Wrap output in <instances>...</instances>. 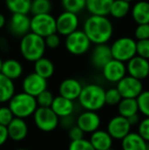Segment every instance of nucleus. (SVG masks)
<instances>
[{"label": "nucleus", "mask_w": 149, "mask_h": 150, "mask_svg": "<svg viewBox=\"0 0 149 150\" xmlns=\"http://www.w3.org/2000/svg\"><path fill=\"white\" fill-rule=\"evenodd\" d=\"M83 31L94 45L107 44L113 35V25L108 16H90L84 22Z\"/></svg>", "instance_id": "f257e3e1"}, {"label": "nucleus", "mask_w": 149, "mask_h": 150, "mask_svg": "<svg viewBox=\"0 0 149 150\" xmlns=\"http://www.w3.org/2000/svg\"><path fill=\"white\" fill-rule=\"evenodd\" d=\"M78 101L85 110H101L105 105V90L98 84H87L83 86Z\"/></svg>", "instance_id": "f03ea898"}, {"label": "nucleus", "mask_w": 149, "mask_h": 150, "mask_svg": "<svg viewBox=\"0 0 149 150\" xmlns=\"http://www.w3.org/2000/svg\"><path fill=\"white\" fill-rule=\"evenodd\" d=\"M20 51L26 60L35 62L43 57L46 51L44 38L30 32L20 38Z\"/></svg>", "instance_id": "7ed1b4c3"}, {"label": "nucleus", "mask_w": 149, "mask_h": 150, "mask_svg": "<svg viewBox=\"0 0 149 150\" xmlns=\"http://www.w3.org/2000/svg\"><path fill=\"white\" fill-rule=\"evenodd\" d=\"M8 107L14 117L26 120L32 117L38 108L36 98L25 92L16 93L8 102Z\"/></svg>", "instance_id": "20e7f679"}, {"label": "nucleus", "mask_w": 149, "mask_h": 150, "mask_svg": "<svg viewBox=\"0 0 149 150\" xmlns=\"http://www.w3.org/2000/svg\"><path fill=\"white\" fill-rule=\"evenodd\" d=\"M136 44L137 41L131 37H121L114 40L110 45L112 58L127 63L136 56Z\"/></svg>", "instance_id": "39448f33"}, {"label": "nucleus", "mask_w": 149, "mask_h": 150, "mask_svg": "<svg viewBox=\"0 0 149 150\" xmlns=\"http://www.w3.org/2000/svg\"><path fill=\"white\" fill-rule=\"evenodd\" d=\"M91 42L83 30L75 31L64 39V47L73 55H83L91 48Z\"/></svg>", "instance_id": "423d86ee"}, {"label": "nucleus", "mask_w": 149, "mask_h": 150, "mask_svg": "<svg viewBox=\"0 0 149 150\" xmlns=\"http://www.w3.org/2000/svg\"><path fill=\"white\" fill-rule=\"evenodd\" d=\"M31 32L42 38L56 33V18L51 13L33 16L31 18Z\"/></svg>", "instance_id": "0eeeda50"}, {"label": "nucleus", "mask_w": 149, "mask_h": 150, "mask_svg": "<svg viewBox=\"0 0 149 150\" xmlns=\"http://www.w3.org/2000/svg\"><path fill=\"white\" fill-rule=\"evenodd\" d=\"M33 117L36 127L42 132H52L59 126V117L50 107H38Z\"/></svg>", "instance_id": "6e6552de"}, {"label": "nucleus", "mask_w": 149, "mask_h": 150, "mask_svg": "<svg viewBox=\"0 0 149 150\" xmlns=\"http://www.w3.org/2000/svg\"><path fill=\"white\" fill-rule=\"evenodd\" d=\"M115 88L119 92L121 98L137 99L138 96L144 91L142 81L128 75L117 84Z\"/></svg>", "instance_id": "1a4fd4ad"}, {"label": "nucleus", "mask_w": 149, "mask_h": 150, "mask_svg": "<svg viewBox=\"0 0 149 150\" xmlns=\"http://www.w3.org/2000/svg\"><path fill=\"white\" fill-rule=\"evenodd\" d=\"M106 131L113 140L121 141L132 132V126L130 125L128 119L117 115L108 120Z\"/></svg>", "instance_id": "9d476101"}, {"label": "nucleus", "mask_w": 149, "mask_h": 150, "mask_svg": "<svg viewBox=\"0 0 149 150\" xmlns=\"http://www.w3.org/2000/svg\"><path fill=\"white\" fill-rule=\"evenodd\" d=\"M80 20L78 14L68 11H62L56 18V33L59 36H68L78 30Z\"/></svg>", "instance_id": "9b49d317"}, {"label": "nucleus", "mask_w": 149, "mask_h": 150, "mask_svg": "<svg viewBox=\"0 0 149 150\" xmlns=\"http://www.w3.org/2000/svg\"><path fill=\"white\" fill-rule=\"evenodd\" d=\"M76 125L85 134H92L95 131L99 130L100 125H101V119H100L98 112L84 110L76 117Z\"/></svg>", "instance_id": "f8f14e48"}, {"label": "nucleus", "mask_w": 149, "mask_h": 150, "mask_svg": "<svg viewBox=\"0 0 149 150\" xmlns=\"http://www.w3.org/2000/svg\"><path fill=\"white\" fill-rule=\"evenodd\" d=\"M47 80L40 77L36 73H31L27 75L23 80V92L36 97L45 90H47Z\"/></svg>", "instance_id": "ddd939ff"}, {"label": "nucleus", "mask_w": 149, "mask_h": 150, "mask_svg": "<svg viewBox=\"0 0 149 150\" xmlns=\"http://www.w3.org/2000/svg\"><path fill=\"white\" fill-rule=\"evenodd\" d=\"M103 78L109 83L117 84L124 77L127 76V67L126 63L121 61L112 59L107 62L101 69Z\"/></svg>", "instance_id": "4468645a"}, {"label": "nucleus", "mask_w": 149, "mask_h": 150, "mask_svg": "<svg viewBox=\"0 0 149 150\" xmlns=\"http://www.w3.org/2000/svg\"><path fill=\"white\" fill-rule=\"evenodd\" d=\"M127 75L135 78L137 80H142L148 78L149 76V60L144 59L136 55L126 63Z\"/></svg>", "instance_id": "2eb2a0df"}, {"label": "nucleus", "mask_w": 149, "mask_h": 150, "mask_svg": "<svg viewBox=\"0 0 149 150\" xmlns=\"http://www.w3.org/2000/svg\"><path fill=\"white\" fill-rule=\"evenodd\" d=\"M8 28L13 36L20 38L24 37L31 32V18L28 14H12L9 20Z\"/></svg>", "instance_id": "dca6fc26"}, {"label": "nucleus", "mask_w": 149, "mask_h": 150, "mask_svg": "<svg viewBox=\"0 0 149 150\" xmlns=\"http://www.w3.org/2000/svg\"><path fill=\"white\" fill-rule=\"evenodd\" d=\"M82 89H83V85L79 80L74 79V78H68L59 84L58 93H59V96L64 97L68 100L75 101L78 100Z\"/></svg>", "instance_id": "f3484780"}, {"label": "nucleus", "mask_w": 149, "mask_h": 150, "mask_svg": "<svg viewBox=\"0 0 149 150\" xmlns=\"http://www.w3.org/2000/svg\"><path fill=\"white\" fill-rule=\"evenodd\" d=\"M112 59L110 46L107 44L95 45L91 52V63L98 69H102L104 65Z\"/></svg>", "instance_id": "a211bd4d"}, {"label": "nucleus", "mask_w": 149, "mask_h": 150, "mask_svg": "<svg viewBox=\"0 0 149 150\" xmlns=\"http://www.w3.org/2000/svg\"><path fill=\"white\" fill-rule=\"evenodd\" d=\"M50 108L59 119L73 115L75 112V101L68 100L62 96H55Z\"/></svg>", "instance_id": "6ab92c4d"}, {"label": "nucleus", "mask_w": 149, "mask_h": 150, "mask_svg": "<svg viewBox=\"0 0 149 150\" xmlns=\"http://www.w3.org/2000/svg\"><path fill=\"white\" fill-rule=\"evenodd\" d=\"M8 138L14 142H20L26 139L29 133V128L26 120L23 119L14 117L7 127Z\"/></svg>", "instance_id": "aec40b11"}, {"label": "nucleus", "mask_w": 149, "mask_h": 150, "mask_svg": "<svg viewBox=\"0 0 149 150\" xmlns=\"http://www.w3.org/2000/svg\"><path fill=\"white\" fill-rule=\"evenodd\" d=\"M95 150H107L112 148L113 139L106 130H97L92 133L89 139Z\"/></svg>", "instance_id": "412c9836"}, {"label": "nucleus", "mask_w": 149, "mask_h": 150, "mask_svg": "<svg viewBox=\"0 0 149 150\" xmlns=\"http://www.w3.org/2000/svg\"><path fill=\"white\" fill-rule=\"evenodd\" d=\"M113 0H86V9L91 16H108Z\"/></svg>", "instance_id": "4be33fe9"}, {"label": "nucleus", "mask_w": 149, "mask_h": 150, "mask_svg": "<svg viewBox=\"0 0 149 150\" xmlns=\"http://www.w3.org/2000/svg\"><path fill=\"white\" fill-rule=\"evenodd\" d=\"M131 16L137 25L149 24V2L140 0L131 7Z\"/></svg>", "instance_id": "5701e85b"}, {"label": "nucleus", "mask_w": 149, "mask_h": 150, "mask_svg": "<svg viewBox=\"0 0 149 150\" xmlns=\"http://www.w3.org/2000/svg\"><path fill=\"white\" fill-rule=\"evenodd\" d=\"M121 150H146L147 142L137 132H131L121 140Z\"/></svg>", "instance_id": "b1692460"}, {"label": "nucleus", "mask_w": 149, "mask_h": 150, "mask_svg": "<svg viewBox=\"0 0 149 150\" xmlns=\"http://www.w3.org/2000/svg\"><path fill=\"white\" fill-rule=\"evenodd\" d=\"M0 73L6 78L10 79L11 81L18 79L24 73V67H23L22 63L16 59H6L2 62L1 71Z\"/></svg>", "instance_id": "393cba45"}, {"label": "nucleus", "mask_w": 149, "mask_h": 150, "mask_svg": "<svg viewBox=\"0 0 149 150\" xmlns=\"http://www.w3.org/2000/svg\"><path fill=\"white\" fill-rule=\"evenodd\" d=\"M55 67L54 64L49 58L42 57L34 62V73L39 75L40 77L48 80L54 75Z\"/></svg>", "instance_id": "a878e982"}, {"label": "nucleus", "mask_w": 149, "mask_h": 150, "mask_svg": "<svg viewBox=\"0 0 149 150\" xmlns=\"http://www.w3.org/2000/svg\"><path fill=\"white\" fill-rule=\"evenodd\" d=\"M117 106V112L119 115L124 117L126 119H129L132 115L139 113V108H138L137 99H131V98H123Z\"/></svg>", "instance_id": "bb28decb"}, {"label": "nucleus", "mask_w": 149, "mask_h": 150, "mask_svg": "<svg viewBox=\"0 0 149 150\" xmlns=\"http://www.w3.org/2000/svg\"><path fill=\"white\" fill-rule=\"evenodd\" d=\"M16 94V86L13 81L0 73V103L9 102Z\"/></svg>", "instance_id": "cd10ccee"}, {"label": "nucleus", "mask_w": 149, "mask_h": 150, "mask_svg": "<svg viewBox=\"0 0 149 150\" xmlns=\"http://www.w3.org/2000/svg\"><path fill=\"white\" fill-rule=\"evenodd\" d=\"M131 7L132 6L130 2L124 1V0H113L109 10V16L117 20H121L130 13Z\"/></svg>", "instance_id": "c85d7f7f"}, {"label": "nucleus", "mask_w": 149, "mask_h": 150, "mask_svg": "<svg viewBox=\"0 0 149 150\" xmlns=\"http://www.w3.org/2000/svg\"><path fill=\"white\" fill-rule=\"evenodd\" d=\"M5 3L12 14H28L31 10L32 0H5Z\"/></svg>", "instance_id": "c756f323"}, {"label": "nucleus", "mask_w": 149, "mask_h": 150, "mask_svg": "<svg viewBox=\"0 0 149 150\" xmlns=\"http://www.w3.org/2000/svg\"><path fill=\"white\" fill-rule=\"evenodd\" d=\"M52 10V2L50 0H32L30 12L33 16L50 13Z\"/></svg>", "instance_id": "7c9ffc66"}, {"label": "nucleus", "mask_w": 149, "mask_h": 150, "mask_svg": "<svg viewBox=\"0 0 149 150\" xmlns=\"http://www.w3.org/2000/svg\"><path fill=\"white\" fill-rule=\"evenodd\" d=\"M64 11L78 14L86 8V0H61Z\"/></svg>", "instance_id": "2f4dec72"}, {"label": "nucleus", "mask_w": 149, "mask_h": 150, "mask_svg": "<svg viewBox=\"0 0 149 150\" xmlns=\"http://www.w3.org/2000/svg\"><path fill=\"white\" fill-rule=\"evenodd\" d=\"M139 113L144 117H149V90H144L137 98Z\"/></svg>", "instance_id": "473e14b6"}, {"label": "nucleus", "mask_w": 149, "mask_h": 150, "mask_svg": "<svg viewBox=\"0 0 149 150\" xmlns=\"http://www.w3.org/2000/svg\"><path fill=\"white\" fill-rule=\"evenodd\" d=\"M54 97L55 96L52 94L51 91H49L48 89L45 90L36 97L38 107H50L52 102H53Z\"/></svg>", "instance_id": "72a5a7b5"}, {"label": "nucleus", "mask_w": 149, "mask_h": 150, "mask_svg": "<svg viewBox=\"0 0 149 150\" xmlns=\"http://www.w3.org/2000/svg\"><path fill=\"white\" fill-rule=\"evenodd\" d=\"M121 99L123 98H121V94H119V92L115 87L105 90V104L114 106V105L119 104Z\"/></svg>", "instance_id": "f704fd0d"}, {"label": "nucleus", "mask_w": 149, "mask_h": 150, "mask_svg": "<svg viewBox=\"0 0 149 150\" xmlns=\"http://www.w3.org/2000/svg\"><path fill=\"white\" fill-rule=\"evenodd\" d=\"M136 55L149 60V39L137 41L136 44Z\"/></svg>", "instance_id": "c9c22d12"}, {"label": "nucleus", "mask_w": 149, "mask_h": 150, "mask_svg": "<svg viewBox=\"0 0 149 150\" xmlns=\"http://www.w3.org/2000/svg\"><path fill=\"white\" fill-rule=\"evenodd\" d=\"M68 150H95L89 140L82 139L78 141H71Z\"/></svg>", "instance_id": "e433bc0d"}, {"label": "nucleus", "mask_w": 149, "mask_h": 150, "mask_svg": "<svg viewBox=\"0 0 149 150\" xmlns=\"http://www.w3.org/2000/svg\"><path fill=\"white\" fill-rule=\"evenodd\" d=\"M14 119L11 110L8 106H1L0 107V126L7 127Z\"/></svg>", "instance_id": "4c0bfd02"}, {"label": "nucleus", "mask_w": 149, "mask_h": 150, "mask_svg": "<svg viewBox=\"0 0 149 150\" xmlns=\"http://www.w3.org/2000/svg\"><path fill=\"white\" fill-rule=\"evenodd\" d=\"M134 36H135L136 41L149 39V24L137 25L134 31Z\"/></svg>", "instance_id": "58836bf2"}, {"label": "nucleus", "mask_w": 149, "mask_h": 150, "mask_svg": "<svg viewBox=\"0 0 149 150\" xmlns=\"http://www.w3.org/2000/svg\"><path fill=\"white\" fill-rule=\"evenodd\" d=\"M137 133L146 142L149 143V117H144L141 120L138 125Z\"/></svg>", "instance_id": "ea45409f"}, {"label": "nucleus", "mask_w": 149, "mask_h": 150, "mask_svg": "<svg viewBox=\"0 0 149 150\" xmlns=\"http://www.w3.org/2000/svg\"><path fill=\"white\" fill-rule=\"evenodd\" d=\"M44 41H45L46 48L56 49V48L59 47L60 43H61V38H60V36L57 33H54L47 36L46 38H44Z\"/></svg>", "instance_id": "a19ab883"}, {"label": "nucleus", "mask_w": 149, "mask_h": 150, "mask_svg": "<svg viewBox=\"0 0 149 150\" xmlns=\"http://www.w3.org/2000/svg\"><path fill=\"white\" fill-rule=\"evenodd\" d=\"M68 131V138L71 139V141H78V140H82V139L85 138V133H84L77 125H75L74 127H72V128Z\"/></svg>", "instance_id": "79ce46f5"}, {"label": "nucleus", "mask_w": 149, "mask_h": 150, "mask_svg": "<svg viewBox=\"0 0 149 150\" xmlns=\"http://www.w3.org/2000/svg\"><path fill=\"white\" fill-rule=\"evenodd\" d=\"M59 125L64 129L70 130L72 127H74L76 125V117H74V115H70V117H61V119H59Z\"/></svg>", "instance_id": "37998d69"}, {"label": "nucleus", "mask_w": 149, "mask_h": 150, "mask_svg": "<svg viewBox=\"0 0 149 150\" xmlns=\"http://www.w3.org/2000/svg\"><path fill=\"white\" fill-rule=\"evenodd\" d=\"M8 133H7V128L3 126H0V147L3 144H5L6 141L8 140Z\"/></svg>", "instance_id": "c03bdc74"}, {"label": "nucleus", "mask_w": 149, "mask_h": 150, "mask_svg": "<svg viewBox=\"0 0 149 150\" xmlns=\"http://www.w3.org/2000/svg\"><path fill=\"white\" fill-rule=\"evenodd\" d=\"M141 120L142 119L140 117L139 113L132 115L131 117H129V119H128V120H129V122H130V125H131L132 127H133V126H138V125H139V122H141Z\"/></svg>", "instance_id": "a18cd8bd"}, {"label": "nucleus", "mask_w": 149, "mask_h": 150, "mask_svg": "<svg viewBox=\"0 0 149 150\" xmlns=\"http://www.w3.org/2000/svg\"><path fill=\"white\" fill-rule=\"evenodd\" d=\"M8 48H9L8 42L4 38H0V49L3 50V51H6V50H8Z\"/></svg>", "instance_id": "49530a36"}, {"label": "nucleus", "mask_w": 149, "mask_h": 150, "mask_svg": "<svg viewBox=\"0 0 149 150\" xmlns=\"http://www.w3.org/2000/svg\"><path fill=\"white\" fill-rule=\"evenodd\" d=\"M5 24H6V18H5V16H4L3 13H1V12H0V29L3 28V27L5 26Z\"/></svg>", "instance_id": "de8ad7c7"}, {"label": "nucleus", "mask_w": 149, "mask_h": 150, "mask_svg": "<svg viewBox=\"0 0 149 150\" xmlns=\"http://www.w3.org/2000/svg\"><path fill=\"white\" fill-rule=\"evenodd\" d=\"M2 62H3V61H2L1 57H0V71H1V67H2Z\"/></svg>", "instance_id": "09e8293b"}, {"label": "nucleus", "mask_w": 149, "mask_h": 150, "mask_svg": "<svg viewBox=\"0 0 149 150\" xmlns=\"http://www.w3.org/2000/svg\"><path fill=\"white\" fill-rule=\"evenodd\" d=\"M16 150H29V149H26V148H18V149H16Z\"/></svg>", "instance_id": "8fccbe9b"}, {"label": "nucleus", "mask_w": 149, "mask_h": 150, "mask_svg": "<svg viewBox=\"0 0 149 150\" xmlns=\"http://www.w3.org/2000/svg\"><path fill=\"white\" fill-rule=\"evenodd\" d=\"M124 1H127V2H130V3H131V2L134 1V0H124Z\"/></svg>", "instance_id": "3c124183"}, {"label": "nucleus", "mask_w": 149, "mask_h": 150, "mask_svg": "<svg viewBox=\"0 0 149 150\" xmlns=\"http://www.w3.org/2000/svg\"><path fill=\"white\" fill-rule=\"evenodd\" d=\"M107 150H113L112 148H110V149H107Z\"/></svg>", "instance_id": "603ef678"}, {"label": "nucleus", "mask_w": 149, "mask_h": 150, "mask_svg": "<svg viewBox=\"0 0 149 150\" xmlns=\"http://www.w3.org/2000/svg\"><path fill=\"white\" fill-rule=\"evenodd\" d=\"M148 77H149V76H148Z\"/></svg>", "instance_id": "864d4df0"}]
</instances>
